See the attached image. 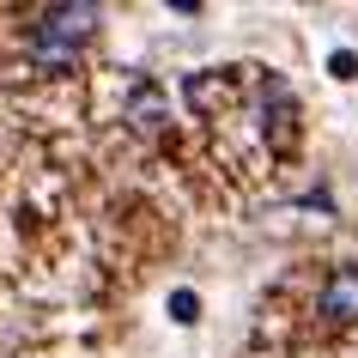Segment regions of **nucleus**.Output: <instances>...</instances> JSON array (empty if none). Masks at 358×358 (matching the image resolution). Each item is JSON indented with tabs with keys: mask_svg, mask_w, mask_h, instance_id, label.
Segmentation results:
<instances>
[{
	"mask_svg": "<svg viewBox=\"0 0 358 358\" xmlns=\"http://www.w3.org/2000/svg\"><path fill=\"white\" fill-rule=\"evenodd\" d=\"M97 31V6H85V0H73V6H49L37 24H31V55H37V67H73L79 43Z\"/></svg>",
	"mask_w": 358,
	"mask_h": 358,
	"instance_id": "obj_1",
	"label": "nucleus"
},
{
	"mask_svg": "<svg viewBox=\"0 0 358 358\" xmlns=\"http://www.w3.org/2000/svg\"><path fill=\"white\" fill-rule=\"evenodd\" d=\"M322 316L328 322H358V267H334L322 285Z\"/></svg>",
	"mask_w": 358,
	"mask_h": 358,
	"instance_id": "obj_2",
	"label": "nucleus"
},
{
	"mask_svg": "<svg viewBox=\"0 0 358 358\" xmlns=\"http://www.w3.org/2000/svg\"><path fill=\"white\" fill-rule=\"evenodd\" d=\"M128 122H134V128H158V122H164V97L152 92V85H146V92H134L128 97Z\"/></svg>",
	"mask_w": 358,
	"mask_h": 358,
	"instance_id": "obj_3",
	"label": "nucleus"
},
{
	"mask_svg": "<svg viewBox=\"0 0 358 358\" xmlns=\"http://www.w3.org/2000/svg\"><path fill=\"white\" fill-rule=\"evenodd\" d=\"M170 310H176V322H194V298H189V292H176V298H170Z\"/></svg>",
	"mask_w": 358,
	"mask_h": 358,
	"instance_id": "obj_4",
	"label": "nucleus"
}]
</instances>
